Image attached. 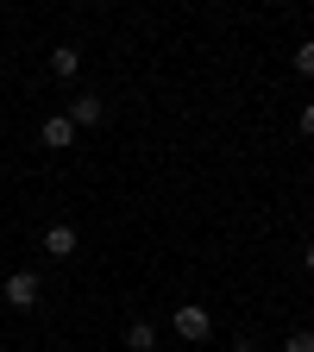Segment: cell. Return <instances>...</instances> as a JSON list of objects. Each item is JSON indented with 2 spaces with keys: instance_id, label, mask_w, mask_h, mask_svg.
<instances>
[{
  "instance_id": "cell-1",
  "label": "cell",
  "mask_w": 314,
  "mask_h": 352,
  "mask_svg": "<svg viewBox=\"0 0 314 352\" xmlns=\"http://www.w3.org/2000/svg\"><path fill=\"white\" fill-rule=\"evenodd\" d=\"M170 333L183 340V346H208L214 340V315L201 302H176V315H170Z\"/></svg>"
},
{
  "instance_id": "cell-2",
  "label": "cell",
  "mask_w": 314,
  "mask_h": 352,
  "mask_svg": "<svg viewBox=\"0 0 314 352\" xmlns=\"http://www.w3.org/2000/svg\"><path fill=\"white\" fill-rule=\"evenodd\" d=\"M0 296H7V308H19V315H32V308L44 302V283H38V271H13L7 283H0Z\"/></svg>"
},
{
  "instance_id": "cell-3",
  "label": "cell",
  "mask_w": 314,
  "mask_h": 352,
  "mask_svg": "<svg viewBox=\"0 0 314 352\" xmlns=\"http://www.w3.org/2000/svg\"><path fill=\"white\" fill-rule=\"evenodd\" d=\"M38 252H44V258H76V252H82V233L69 227V220H57V227H44Z\"/></svg>"
},
{
  "instance_id": "cell-4",
  "label": "cell",
  "mask_w": 314,
  "mask_h": 352,
  "mask_svg": "<svg viewBox=\"0 0 314 352\" xmlns=\"http://www.w3.org/2000/svg\"><path fill=\"white\" fill-rule=\"evenodd\" d=\"M63 120H69L76 132H82V126H101V120H107V101H101V95H76V101L63 107Z\"/></svg>"
},
{
  "instance_id": "cell-5",
  "label": "cell",
  "mask_w": 314,
  "mask_h": 352,
  "mask_svg": "<svg viewBox=\"0 0 314 352\" xmlns=\"http://www.w3.org/2000/svg\"><path fill=\"white\" fill-rule=\"evenodd\" d=\"M38 145H44V151H69V145H76V126H69L63 113L38 120Z\"/></svg>"
},
{
  "instance_id": "cell-6",
  "label": "cell",
  "mask_w": 314,
  "mask_h": 352,
  "mask_svg": "<svg viewBox=\"0 0 314 352\" xmlns=\"http://www.w3.org/2000/svg\"><path fill=\"white\" fill-rule=\"evenodd\" d=\"M126 352H157V321H145V315L132 321L126 327Z\"/></svg>"
},
{
  "instance_id": "cell-7",
  "label": "cell",
  "mask_w": 314,
  "mask_h": 352,
  "mask_svg": "<svg viewBox=\"0 0 314 352\" xmlns=\"http://www.w3.org/2000/svg\"><path fill=\"white\" fill-rule=\"evenodd\" d=\"M76 69H82V51H76V44H51V76H57V82H69Z\"/></svg>"
},
{
  "instance_id": "cell-8",
  "label": "cell",
  "mask_w": 314,
  "mask_h": 352,
  "mask_svg": "<svg viewBox=\"0 0 314 352\" xmlns=\"http://www.w3.org/2000/svg\"><path fill=\"white\" fill-rule=\"evenodd\" d=\"M289 63H295V76H308V82H314V38H302V44H295V57H289Z\"/></svg>"
},
{
  "instance_id": "cell-9",
  "label": "cell",
  "mask_w": 314,
  "mask_h": 352,
  "mask_svg": "<svg viewBox=\"0 0 314 352\" xmlns=\"http://www.w3.org/2000/svg\"><path fill=\"white\" fill-rule=\"evenodd\" d=\"M283 352H314V327H295V333L283 340Z\"/></svg>"
},
{
  "instance_id": "cell-10",
  "label": "cell",
  "mask_w": 314,
  "mask_h": 352,
  "mask_svg": "<svg viewBox=\"0 0 314 352\" xmlns=\"http://www.w3.org/2000/svg\"><path fill=\"white\" fill-rule=\"evenodd\" d=\"M295 126H302V139H314V101L302 107V120H295Z\"/></svg>"
},
{
  "instance_id": "cell-11",
  "label": "cell",
  "mask_w": 314,
  "mask_h": 352,
  "mask_svg": "<svg viewBox=\"0 0 314 352\" xmlns=\"http://www.w3.org/2000/svg\"><path fill=\"white\" fill-rule=\"evenodd\" d=\"M302 264H308V271H314V239H308V252H302Z\"/></svg>"
},
{
  "instance_id": "cell-12",
  "label": "cell",
  "mask_w": 314,
  "mask_h": 352,
  "mask_svg": "<svg viewBox=\"0 0 314 352\" xmlns=\"http://www.w3.org/2000/svg\"><path fill=\"white\" fill-rule=\"evenodd\" d=\"M308 176H314V164H308Z\"/></svg>"
},
{
  "instance_id": "cell-13",
  "label": "cell",
  "mask_w": 314,
  "mask_h": 352,
  "mask_svg": "<svg viewBox=\"0 0 314 352\" xmlns=\"http://www.w3.org/2000/svg\"><path fill=\"white\" fill-rule=\"evenodd\" d=\"M239 352H251V346H239Z\"/></svg>"
}]
</instances>
